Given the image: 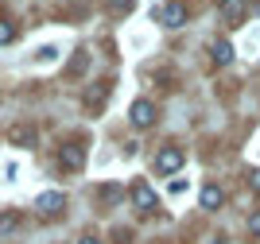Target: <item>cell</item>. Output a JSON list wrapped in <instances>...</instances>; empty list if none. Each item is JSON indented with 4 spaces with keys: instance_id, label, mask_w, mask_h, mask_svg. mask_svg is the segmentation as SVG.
<instances>
[{
    "instance_id": "6da1fadb",
    "label": "cell",
    "mask_w": 260,
    "mask_h": 244,
    "mask_svg": "<svg viewBox=\"0 0 260 244\" xmlns=\"http://www.w3.org/2000/svg\"><path fill=\"white\" fill-rule=\"evenodd\" d=\"M132 202H136V210L152 213L155 205H159V198H155V190L148 186V182H132Z\"/></svg>"
},
{
    "instance_id": "7a4b0ae2",
    "label": "cell",
    "mask_w": 260,
    "mask_h": 244,
    "mask_svg": "<svg viewBox=\"0 0 260 244\" xmlns=\"http://www.w3.org/2000/svg\"><path fill=\"white\" fill-rule=\"evenodd\" d=\"M128 117H132V124H136V128H152L155 124V105H152V101H132Z\"/></svg>"
},
{
    "instance_id": "3957f363",
    "label": "cell",
    "mask_w": 260,
    "mask_h": 244,
    "mask_svg": "<svg viewBox=\"0 0 260 244\" xmlns=\"http://www.w3.org/2000/svg\"><path fill=\"white\" fill-rule=\"evenodd\" d=\"M179 167H183V151L179 148H163L159 155H155V170H159V175H175Z\"/></svg>"
},
{
    "instance_id": "277c9868",
    "label": "cell",
    "mask_w": 260,
    "mask_h": 244,
    "mask_svg": "<svg viewBox=\"0 0 260 244\" xmlns=\"http://www.w3.org/2000/svg\"><path fill=\"white\" fill-rule=\"evenodd\" d=\"M159 20H163V27H183L186 23V8L179 4V0H167L159 8Z\"/></svg>"
},
{
    "instance_id": "5b68a950",
    "label": "cell",
    "mask_w": 260,
    "mask_h": 244,
    "mask_svg": "<svg viewBox=\"0 0 260 244\" xmlns=\"http://www.w3.org/2000/svg\"><path fill=\"white\" fill-rule=\"evenodd\" d=\"M62 205H66V198H62L58 190H47V194H39V198H35V210L47 213V217H54V213L62 210Z\"/></svg>"
},
{
    "instance_id": "8992f818",
    "label": "cell",
    "mask_w": 260,
    "mask_h": 244,
    "mask_svg": "<svg viewBox=\"0 0 260 244\" xmlns=\"http://www.w3.org/2000/svg\"><path fill=\"white\" fill-rule=\"evenodd\" d=\"M58 163H62L66 170H82V163H86V151L78 148V144H70V148H62V155H58Z\"/></svg>"
},
{
    "instance_id": "52a82bcc",
    "label": "cell",
    "mask_w": 260,
    "mask_h": 244,
    "mask_svg": "<svg viewBox=\"0 0 260 244\" xmlns=\"http://www.w3.org/2000/svg\"><path fill=\"white\" fill-rule=\"evenodd\" d=\"M221 16H225V23H241L245 20V0H221Z\"/></svg>"
},
{
    "instance_id": "ba28073f",
    "label": "cell",
    "mask_w": 260,
    "mask_h": 244,
    "mask_svg": "<svg viewBox=\"0 0 260 244\" xmlns=\"http://www.w3.org/2000/svg\"><path fill=\"white\" fill-rule=\"evenodd\" d=\"M221 198H225V194H221V186H214V182H210V186H202V210H217V205H221Z\"/></svg>"
},
{
    "instance_id": "9c48e42d",
    "label": "cell",
    "mask_w": 260,
    "mask_h": 244,
    "mask_svg": "<svg viewBox=\"0 0 260 244\" xmlns=\"http://www.w3.org/2000/svg\"><path fill=\"white\" fill-rule=\"evenodd\" d=\"M8 140H12V144H31V140H35V132H31L27 124H16V128L8 132Z\"/></svg>"
},
{
    "instance_id": "30bf717a",
    "label": "cell",
    "mask_w": 260,
    "mask_h": 244,
    "mask_svg": "<svg viewBox=\"0 0 260 244\" xmlns=\"http://www.w3.org/2000/svg\"><path fill=\"white\" fill-rule=\"evenodd\" d=\"M210 51H214V62H229V58H233V47H229L225 39H217Z\"/></svg>"
},
{
    "instance_id": "8fae6325",
    "label": "cell",
    "mask_w": 260,
    "mask_h": 244,
    "mask_svg": "<svg viewBox=\"0 0 260 244\" xmlns=\"http://www.w3.org/2000/svg\"><path fill=\"white\" fill-rule=\"evenodd\" d=\"M16 39V27H12V23H4L0 20V43H12Z\"/></svg>"
},
{
    "instance_id": "7c38bea8",
    "label": "cell",
    "mask_w": 260,
    "mask_h": 244,
    "mask_svg": "<svg viewBox=\"0 0 260 244\" xmlns=\"http://www.w3.org/2000/svg\"><path fill=\"white\" fill-rule=\"evenodd\" d=\"M132 4H136V0H109V8H113V12H128Z\"/></svg>"
},
{
    "instance_id": "4fadbf2b",
    "label": "cell",
    "mask_w": 260,
    "mask_h": 244,
    "mask_svg": "<svg viewBox=\"0 0 260 244\" xmlns=\"http://www.w3.org/2000/svg\"><path fill=\"white\" fill-rule=\"evenodd\" d=\"M249 233L260 236V213H252V217H249Z\"/></svg>"
},
{
    "instance_id": "5bb4252c",
    "label": "cell",
    "mask_w": 260,
    "mask_h": 244,
    "mask_svg": "<svg viewBox=\"0 0 260 244\" xmlns=\"http://www.w3.org/2000/svg\"><path fill=\"white\" fill-rule=\"evenodd\" d=\"M70 70H74V74H82V70H86V51H82V54L74 58V66H70Z\"/></svg>"
},
{
    "instance_id": "9a60e30c",
    "label": "cell",
    "mask_w": 260,
    "mask_h": 244,
    "mask_svg": "<svg viewBox=\"0 0 260 244\" xmlns=\"http://www.w3.org/2000/svg\"><path fill=\"white\" fill-rule=\"evenodd\" d=\"M12 229H16V217H4V221H0V233H12Z\"/></svg>"
},
{
    "instance_id": "2e32d148",
    "label": "cell",
    "mask_w": 260,
    "mask_h": 244,
    "mask_svg": "<svg viewBox=\"0 0 260 244\" xmlns=\"http://www.w3.org/2000/svg\"><path fill=\"white\" fill-rule=\"evenodd\" d=\"M252 190L260 194V170H256V175H252Z\"/></svg>"
},
{
    "instance_id": "e0dca14e",
    "label": "cell",
    "mask_w": 260,
    "mask_h": 244,
    "mask_svg": "<svg viewBox=\"0 0 260 244\" xmlns=\"http://www.w3.org/2000/svg\"><path fill=\"white\" fill-rule=\"evenodd\" d=\"M78 244H101V240H93V236H82V240H78Z\"/></svg>"
}]
</instances>
